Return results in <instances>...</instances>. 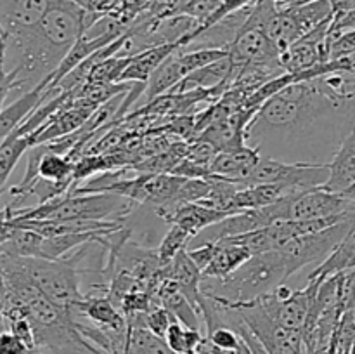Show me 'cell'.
Instances as JSON below:
<instances>
[{"label":"cell","instance_id":"1","mask_svg":"<svg viewBox=\"0 0 355 354\" xmlns=\"http://www.w3.org/2000/svg\"><path fill=\"white\" fill-rule=\"evenodd\" d=\"M355 130V90L342 73L295 82L270 97L248 127V144L290 163H329Z\"/></svg>","mask_w":355,"mask_h":354},{"label":"cell","instance_id":"2","mask_svg":"<svg viewBox=\"0 0 355 354\" xmlns=\"http://www.w3.org/2000/svg\"><path fill=\"white\" fill-rule=\"evenodd\" d=\"M89 10L68 0H54L44 19L23 35L2 40V106L21 97L58 69L87 30Z\"/></svg>","mask_w":355,"mask_h":354},{"label":"cell","instance_id":"3","mask_svg":"<svg viewBox=\"0 0 355 354\" xmlns=\"http://www.w3.org/2000/svg\"><path fill=\"white\" fill-rule=\"evenodd\" d=\"M288 271L279 250L255 253L245 264L222 278H203L201 294L232 307L241 302L255 301L286 283Z\"/></svg>","mask_w":355,"mask_h":354},{"label":"cell","instance_id":"4","mask_svg":"<svg viewBox=\"0 0 355 354\" xmlns=\"http://www.w3.org/2000/svg\"><path fill=\"white\" fill-rule=\"evenodd\" d=\"M135 201L116 193L64 194L33 208H21L2 221L12 219H52V221H127Z\"/></svg>","mask_w":355,"mask_h":354},{"label":"cell","instance_id":"5","mask_svg":"<svg viewBox=\"0 0 355 354\" xmlns=\"http://www.w3.org/2000/svg\"><path fill=\"white\" fill-rule=\"evenodd\" d=\"M12 262L52 301L64 307L85 297L80 290V269L71 259H42V257H14Z\"/></svg>","mask_w":355,"mask_h":354},{"label":"cell","instance_id":"6","mask_svg":"<svg viewBox=\"0 0 355 354\" xmlns=\"http://www.w3.org/2000/svg\"><path fill=\"white\" fill-rule=\"evenodd\" d=\"M329 179V163H290L262 156L253 172L245 180V187L253 184H284L293 189L307 191L324 186Z\"/></svg>","mask_w":355,"mask_h":354},{"label":"cell","instance_id":"7","mask_svg":"<svg viewBox=\"0 0 355 354\" xmlns=\"http://www.w3.org/2000/svg\"><path fill=\"white\" fill-rule=\"evenodd\" d=\"M286 221H315L336 217L355 210V201L343 193H333L326 187H312L300 193L288 194Z\"/></svg>","mask_w":355,"mask_h":354},{"label":"cell","instance_id":"8","mask_svg":"<svg viewBox=\"0 0 355 354\" xmlns=\"http://www.w3.org/2000/svg\"><path fill=\"white\" fill-rule=\"evenodd\" d=\"M187 252L201 269L203 278L227 276L252 257V252L246 250L245 246L234 245V243L224 242V239L187 248Z\"/></svg>","mask_w":355,"mask_h":354},{"label":"cell","instance_id":"9","mask_svg":"<svg viewBox=\"0 0 355 354\" xmlns=\"http://www.w3.org/2000/svg\"><path fill=\"white\" fill-rule=\"evenodd\" d=\"M54 0H0V37L33 30Z\"/></svg>","mask_w":355,"mask_h":354},{"label":"cell","instance_id":"10","mask_svg":"<svg viewBox=\"0 0 355 354\" xmlns=\"http://www.w3.org/2000/svg\"><path fill=\"white\" fill-rule=\"evenodd\" d=\"M151 210L163 222L182 226L193 236H196L198 233H201L208 226L215 224V222L231 215L229 212L211 210V208L205 207L201 203H180V201H173V203L151 208Z\"/></svg>","mask_w":355,"mask_h":354},{"label":"cell","instance_id":"11","mask_svg":"<svg viewBox=\"0 0 355 354\" xmlns=\"http://www.w3.org/2000/svg\"><path fill=\"white\" fill-rule=\"evenodd\" d=\"M73 319L83 318L110 330H127V316L113 304L107 295H85L71 305Z\"/></svg>","mask_w":355,"mask_h":354},{"label":"cell","instance_id":"12","mask_svg":"<svg viewBox=\"0 0 355 354\" xmlns=\"http://www.w3.org/2000/svg\"><path fill=\"white\" fill-rule=\"evenodd\" d=\"M260 158H262V153L250 144L231 149V151H220L211 162L210 172L234 180V183L241 184V187H245V180L253 172Z\"/></svg>","mask_w":355,"mask_h":354},{"label":"cell","instance_id":"13","mask_svg":"<svg viewBox=\"0 0 355 354\" xmlns=\"http://www.w3.org/2000/svg\"><path fill=\"white\" fill-rule=\"evenodd\" d=\"M156 302L163 307L168 309L184 326L193 330L201 328V312L193 302L189 301L186 294L182 292V288L179 287L175 280L172 278H165V280L159 283L158 292H156Z\"/></svg>","mask_w":355,"mask_h":354},{"label":"cell","instance_id":"14","mask_svg":"<svg viewBox=\"0 0 355 354\" xmlns=\"http://www.w3.org/2000/svg\"><path fill=\"white\" fill-rule=\"evenodd\" d=\"M232 71H234V65H232L231 58L218 59V61L211 62V65L203 66V68L196 69V71L189 73L186 78L180 80L170 94H182L191 92V90H210L215 87L227 83L231 85Z\"/></svg>","mask_w":355,"mask_h":354},{"label":"cell","instance_id":"15","mask_svg":"<svg viewBox=\"0 0 355 354\" xmlns=\"http://www.w3.org/2000/svg\"><path fill=\"white\" fill-rule=\"evenodd\" d=\"M300 193L298 189H293L284 184H274V183H263V184H253V186L243 187L236 193L234 200H232L231 212L236 214L239 210H257V208H266L270 205L277 203L288 194Z\"/></svg>","mask_w":355,"mask_h":354},{"label":"cell","instance_id":"16","mask_svg":"<svg viewBox=\"0 0 355 354\" xmlns=\"http://www.w3.org/2000/svg\"><path fill=\"white\" fill-rule=\"evenodd\" d=\"M355 184V130L350 132L329 162V179L322 187L333 193H345Z\"/></svg>","mask_w":355,"mask_h":354},{"label":"cell","instance_id":"17","mask_svg":"<svg viewBox=\"0 0 355 354\" xmlns=\"http://www.w3.org/2000/svg\"><path fill=\"white\" fill-rule=\"evenodd\" d=\"M45 103V85L40 83L35 89L28 90L21 97L14 99L12 103L2 106L0 111V128H2V139L12 134L19 128L42 104Z\"/></svg>","mask_w":355,"mask_h":354},{"label":"cell","instance_id":"18","mask_svg":"<svg viewBox=\"0 0 355 354\" xmlns=\"http://www.w3.org/2000/svg\"><path fill=\"white\" fill-rule=\"evenodd\" d=\"M165 278H172L179 283L184 294L189 297V301L200 309V298H201V280H203V273L193 257L189 255L187 250L177 253L172 260L165 266Z\"/></svg>","mask_w":355,"mask_h":354},{"label":"cell","instance_id":"19","mask_svg":"<svg viewBox=\"0 0 355 354\" xmlns=\"http://www.w3.org/2000/svg\"><path fill=\"white\" fill-rule=\"evenodd\" d=\"M180 49V44H165L156 45V47L146 49V51L139 52V54L132 56L130 65L125 68L121 73L120 82H149L153 73L165 62V59L170 54Z\"/></svg>","mask_w":355,"mask_h":354},{"label":"cell","instance_id":"20","mask_svg":"<svg viewBox=\"0 0 355 354\" xmlns=\"http://www.w3.org/2000/svg\"><path fill=\"white\" fill-rule=\"evenodd\" d=\"M266 33L270 38L274 45H276L277 51L283 54L286 52L295 42L300 40L304 35H307V30L304 28V24L298 21V17L295 16V12L291 10V7H283V9L277 10L266 24Z\"/></svg>","mask_w":355,"mask_h":354},{"label":"cell","instance_id":"21","mask_svg":"<svg viewBox=\"0 0 355 354\" xmlns=\"http://www.w3.org/2000/svg\"><path fill=\"white\" fill-rule=\"evenodd\" d=\"M45 236L38 235L26 228L3 224L2 222V239H0V253L14 257H40L42 243Z\"/></svg>","mask_w":355,"mask_h":354},{"label":"cell","instance_id":"22","mask_svg":"<svg viewBox=\"0 0 355 354\" xmlns=\"http://www.w3.org/2000/svg\"><path fill=\"white\" fill-rule=\"evenodd\" d=\"M352 269H355V231L350 233V235L333 250L331 255L326 260H322V262L309 274L307 281H324L326 278L347 273V271Z\"/></svg>","mask_w":355,"mask_h":354},{"label":"cell","instance_id":"23","mask_svg":"<svg viewBox=\"0 0 355 354\" xmlns=\"http://www.w3.org/2000/svg\"><path fill=\"white\" fill-rule=\"evenodd\" d=\"M184 71L180 68V61H179V49H177L173 54H170L168 58L165 59L162 66L153 73V76L149 78L148 87H146V101H153L156 97L163 96V94H168L180 80L184 78Z\"/></svg>","mask_w":355,"mask_h":354},{"label":"cell","instance_id":"24","mask_svg":"<svg viewBox=\"0 0 355 354\" xmlns=\"http://www.w3.org/2000/svg\"><path fill=\"white\" fill-rule=\"evenodd\" d=\"M33 146H37L33 134L7 135L2 139V144H0V187L2 191L7 189V180L21 156L26 155Z\"/></svg>","mask_w":355,"mask_h":354},{"label":"cell","instance_id":"25","mask_svg":"<svg viewBox=\"0 0 355 354\" xmlns=\"http://www.w3.org/2000/svg\"><path fill=\"white\" fill-rule=\"evenodd\" d=\"M38 177L52 180V183L75 184V162H71L68 156L58 155V153H52L47 149L45 155L42 156Z\"/></svg>","mask_w":355,"mask_h":354},{"label":"cell","instance_id":"26","mask_svg":"<svg viewBox=\"0 0 355 354\" xmlns=\"http://www.w3.org/2000/svg\"><path fill=\"white\" fill-rule=\"evenodd\" d=\"M193 238L194 236L187 229H184L182 226L170 224L168 231H166V235L163 236L158 245V253L163 266H166L179 252L189 248V243Z\"/></svg>","mask_w":355,"mask_h":354},{"label":"cell","instance_id":"27","mask_svg":"<svg viewBox=\"0 0 355 354\" xmlns=\"http://www.w3.org/2000/svg\"><path fill=\"white\" fill-rule=\"evenodd\" d=\"M132 61L130 58H121V56H113V58H107L104 61L97 62L96 66L90 71L87 82H97V83H116L120 82L121 73L125 71L128 65Z\"/></svg>","mask_w":355,"mask_h":354},{"label":"cell","instance_id":"28","mask_svg":"<svg viewBox=\"0 0 355 354\" xmlns=\"http://www.w3.org/2000/svg\"><path fill=\"white\" fill-rule=\"evenodd\" d=\"M210 177H205V179H186L182 187H180L179 194H177V201H180V203H198V201H201L210 193Z\"/></svg>","mask_w":355,"mask_h":354},{"label":"cell","instance_id":"29","mask_svg":"<svg viewBox=\"0 0 355 354\" xmlns=\"http://www.w3.org/2000/svg\"><path fill=\"white\" fill-rule=\"evenodd\" d=\"M217 148L214 144H210L208 141H203V139H194V141L187 142V151L186 158L194 162L196 165L208 167L210 169L211 162L217 156Z\"/></svg>","mask_w":355,"mask_h":354},{"label":"cell","instance_id":"30","mask_svg":"<svg viewBox=\"0 0 355 354\" xmlns=\"http://www.w3.org/2000/svg\"><path fill=\"white\" fill-rule=\"evenodd\" d=\"M175 319L177 318L168 311V309L158 304L148 312V318H146V326H148V330H151L155 335L163 337V339H165L170 325H172Z\"/></svg>","mask_w":355,"mask_h":354},{"label":"cell","instance_id":"31","mask_svg":"<svg viewBox=\"0 0 355 354\" xmlns=\"http://www.w3.org/2000/svg\"><path fill=\"white\" fill-rule=\"evenodd\" d=\"M208 339L222 351H236L243 340L241 335L231 326H218L214 332L208 333Z\"/></svg>","mask_w":355,"mask_h":354},{"label":"cell","instance_id":"32","mask_svg":"<svg viewBox=\"0 0 355 354\" xmlns=\"http://www.w3.org/2000/svg\"><path fill=\"white\" fill-rule=\"evenodd\" d=\"M186 332H187V328L179 321V319H175V321L170 325L168 332H166V335H165L166 344H168V346L172 347L177 354H191L189 347H187Z\"/></svg>","mask_w":355,"mask_h":354},{"label":"cell","instance_id":"33","mask_svg":"<svg viewBox=\"0 0 355 354\" xmlns=\"http://www.w3.org/2000/svg\"><path fill=\"white\" fill-rule=\"evenodd\" d=\"M355 52V28L354 30L343 31L342 35L335 38L331 42V47H329V59H338L343 56H349Z\"/></svg>","mask_w":355,"mask_h":354},{"label":"cell","instance_id":"34","mask_svg":"<svg viewBox=\"0 0 355 354\" xmlns=\"http://www.w3.org/2000/svg\"><path fill=\"white\" fill-rule=\"evenodd\" d=\"M30 349H35V347L28 346L24 340H21L9 330H3L0 337V354H26Z\"/></svg>","mask_w":355,"mask_h":354},{"label":"cell","instance_id":"35","mask_svg":"<svg viewBox=\"0 0 355 354\" xmlns=\"http://www.w3.org/2000/svg\"><path fill=\"white\" fill-rule=\"evenodd\" d=\"M68 2L76 3V6L83 7V9L87 10H96V3H94V0H68Z\"/></svg>","mask_w":355,"mask_h":354},{"label":"cell","instance_id":"36","mask_svg":"<svg viewBox=\"0 0 355 354\" xmlns=\"http://www.w3.org/2000/svg\"><path fill=\"white\" fill-rule=\"evenodd\" d=\"M343 194H345V196H349L350 200H354V201H355V184H354V186H350L349 189H347L345 193H343Z\"/></svg>","mask_w":355,"mask_h":354}]
</instances>
